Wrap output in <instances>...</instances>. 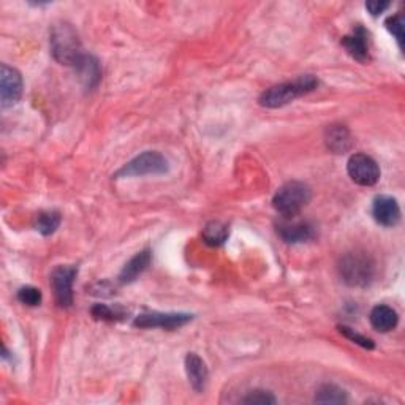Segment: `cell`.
Returning <instances> with one entry per match:
<instances>
[{"label": "cell", "mask_w": 405, "mask_h": 405, "mask_svg": "<svg viewBox=\"0 0 405 405\" xmlns=\"http://www.w3.org/2000/svg\"><path fill=\"white\" fill-rule=\"evenodd\" d=\"M49 45L54 59L62 65L75 67L84 56L78 32L67 23H59L51 29Z\"/></svg>", "instance_id": "6da1fadb"}, {"label": "cell", "mask_w": 405, "mask_h": 405, "mask_svg": "<svg viewBox=\"0 0 405 405\" xmlns=\"http://www.w3.org/2000/svg\"><path fill=\"white\" fill-rule=\"evenodd\" d=\"M317 86L318 79L315 76L302 75L298 79H294L293 83H282L266 89L258 101L265 108H280L288 105L294 98L304 96V93L315 91Z\"/></svg>", "instance_id": "7a4b0ae2"}, {"label": "cell", "mask_w": 405, "mask_h": 405, "mask_svg": "<svg viewBox=\"0 0 405 405\" xmlns=\"http://www.w3.org/2000/svg\"><path fill=\"white\" fill-rule=\"evenodd\" d=\"M310 197L312 193L306 184L292 180V183L282 185L274 195L272 206L284 219H294L307 206Z\"/></svg>", "instance_id": "3957f363"}, {"label": "cell", "mask_w": 405, "mask_h": 405, "mask_svg": "<svg viewBox=\"0 0 405 405\" xmlns=\"http://www.w3.org/2000/svg\"><path fill=\"white\" fill-rule=\"evenodd\" d=\"M339 272L350 287H366L374 279L375 263L364 252H350L341 258Z\"/></svg>", "instance_id": "277c9868"}, {"label": "cell", "mask_w": 405, "mask_h": 405, "mask_svg": "<svg viewBox=\"0 0 405 405\" xmlns=\"http://www.w3.org/2000/svg\"><path fill=\"white\" fill-rule=\"evenodd\" d=\"M168 171V160L157 150H146L144 154L135 157L125 166L118 171V176H146L163 175Z\"/></svg>", "instance_id": "5b68a950"}, {"label": "cell", "mask_w": 405, "mask_h": 405, "mask_svg": "<svg viewBox=\"0 0 405 405\" xmlns=\"http://www.w3.org/2000/svg\"><path fill=\"white\" fill-rule=\"evenodd\" d=\"M347 171H349V176L353 183H357L358 185L371 187L377 184L380 179V168L377 162L366 154L352 155L349 165H347Z\"/></svg>", "instance_id": "8992f818"}, {"label": "cell", "mask_w": 405, "mask_h": 405, "mask_svg": "<svg viewBox=\"0 0 405 405\" xmlns=\"http://www.w3.org/2000/svg\"><path fill=\"white\" fill-rule=\"evenodd\" d=\"M76 272L73 266H57L51 274V288L61 307H70L73 304V280Z\"/></svg>", "instance_id": "52a82bcc"}, {"label": "cell", "mask_w": 405, "mask_h": 405, "mask_svg": "<svg viewBox=\"0 0 405 405\" xmlns=\"http://www.w3.org/2000/svg\"><path fill=\"white\" fill-rule=\"evenodd\" d=\"M23 96V78L21 73L13 67L4 63L0 70V98L2 106H11Z\"/></svg>", "instance_id": "ba28073f"}, {"label": "cell", "mask_w": 405, "mask_h": 405, "mask_svg": "<svg viewBox=\"0 0 405 405\" xmlns=\"http://www.w3.org/2000/svg\"><path fill=\"white\" fill-rule=\"evenodd\" d=\"M192 320L189 314H162L150 312L136 317L135 327L138 328H162V329H176L184 327Z\"/></svg>", "instance_id": "9c48e42d"}, {"label": "cell", "mask_w": 405, "mask_h": 405, "mask_svg": "<svg viewBox=\"0 0 405 405\" xmlns=\"http://www.w3.org/2000/svg\"><path fill=\"white\" fill-rule=\"evenodd\" d=\"M372 215L377 223L383 227H394L401 220V207L397 201L388 195H380L374 200Z\"/></svg>", "instance_id": "30bf717a"}, {"label": "cell", "mask_w": 405, "mask_h": 405, "mask_svg": "<svg viewBox=\"0 0 405 405\" xmlns=\"http://www.w3.org/2000/svg\"><path fill=\"white\" fill-rule=\"evenodd\" d=\"M277 233L285 242L296 244L309 241L314 236V230L307 222L284 219L277 225Z\"/></svg>", "instance_id": "8fae6325"}, {"label": "cell", "mask_w": 405, "mask_h": 405, "mask_svg": "<svg viewBox=\"0 0 405 405\" xmlns=\"http://www.w3.org/2000/svg\"><path fill=\"white\" fill-rule=\"evenodd\" d=\"M185 371H187V377H189L192 388L197 393H201L202 389L206 388L207 377H209L205 361H202L197 353H189L185 358Z\"/></svg>", "instance_id": "7c38bea8"}, {"label": "cell", "mask_w": 405, "mask_h": 405, "mask_svg": "<svg viewBox=\"0 0 405 405\" xmlns=\"http://www.w3.org/2000/svg\"><path fill=\"white\" fill-rule=\"evenodd\" d=\"M75 70H76L79 79L83 81V84L89 89L96 88L101 78V68H100L98 61L96 59V57L88 56V54H84L81 59L78 61V63L75 65Z\"/></svg>", "instance_id": "4fadbf2b"}, {"label": "cell", "mask_w": 405, "mask_h": 405, "mask_svg": "<svg viewBox=\"0 0 405 405\" xmlns=\"http://www.w3.org/2000/svg\"><path fill=\"white\" fill-rule=\"evenodd\" d=\"M342 45L353 59L359 62L369 61V45H367V34L364 29L358 27L352 35H347L342 40Z\"/></svg>", "instance_id": "5bb4252c"}, {"label": "cell", "mask_w": 405, "mask_h": 405, "mask_svg": "<svg viewBox=\"0 0 405 405\" xmlns=\"http://www.w3.org/2000/svg\"><path fill=\"white\" fill-rule=\"evenodd\" d=\"M324 143L334 154H344L352 148V135L345 125H329L324 132Z\"/></svg>", "instance_id": "9a60e30c"}, {"label": "cell", "mask_w": 405, "mask_h": 405, "mask_svg": "<svg viewBox=\"0 0 405 405\" xmlns=\"http://www.w3.org/2000/svg\"><path fill=\"white\" fill-rule=\"evenodd\" d=\"M149 265H150L149 250H141L136 253L133 258H130V262L125 263L124 270L121 271V276H119L121 284H130V282L138 279L141 274L148 270Z\"/></svg>", "instance_id": "2e32d148"}, {"label": "cell", "mask_w": 405, "mask_h": 405, "mask_svg": "<svg viewBox=\"0 0 405 405\" xmlns=\"http://www.w3.org/2000/svg\"><path fill=\"white\" fill-rule=\"evenodd\" d=\"M369 318H371L372 328L380 332L393 331L397 327V322H399L396 310L388 306H375Z\"/></svg>", "instance_id": "e0dca14e"}, {"label": "cell", "mask_w": 405, "mask_h": 405, "mask_svg": "<svg viewBox=\"0 0 405 405\" xmlns=\"http://www.w3.org/2000/svg\"><path fill=\"white\" fill-rule=\"evenodd\" d=\"M228 227L222 222H209L202 228V240L207 245H212V247H219V245L225 242L228 240Z\"/></svg>", "instance_id": "ac0fdd59"}, {"label": "cell", "mask_w": 405, "mask_h": 405, "mask_svg": "<svg viewBox=\"0 0 405 405\" xmlns=\"http://www.w3.org/2000/svg\"><path fill=\"white\" fill-rule=\"evenodd\" d=\"M315 402L318 404H344L347 402V394L344 389L336 385H323L318 388Z\"/></svg>", "instance_id": "d6986e66"}, {"label": "cell", "mask_w": 405, "mask_h": 405, "mask_svg": "<svg viewBox=\"0 0 405 405\" xmlns=\"http://www.w3.org/2000/svg\"><path fill=\"white\" fill-rule=\"evenodd\" d=\"M59 225H61V215L56 211L40 212L37 217V222H35V227H37L40 233L45 236L53 235Z\"/></svg>", "instance_id": "ffe728a7"}, {"label": "cell", "mask_w": 405, "mask_h": 405, "mask_svg": "<svg viewBox=\"0 0 405 405\" xmlns=\"http://www.w3.org/2000/svg\"><path fill=\"white\" fill-rule=\"evenodd\" d=\"M386 29L394 35L397 45H399V48L402 49L404 46V16L402 14L397 13L394 14V16L388 18Z\"/></svg>", "instance_id": "44dd1931"}, {"label": "cell", "mask_w": 405, "mask_h": 405, "mask_svg": "<svg viewBox=\"0 0 405 405\" xmlns=\"http://www.w3.org/2000/svg\"><path fill=\"white\" fill-rule=\"evenodd\" d=\"M18 299L26 306H39L41 302V292L35 287H23L18 292Z\"/></svg>", "instance_id": "7402d4cb"}, {"label": "cell", "mask_w": 405, "mask_h": 405, "mask_svg": "<svg viewBox=\"0 0 405 405\" xmlns=\"http://www.w3.org/2000/svg\"><path fill=\"white\" fill-rule=\"evenodd\" d=\"M339 331H341V334H344L347 339H350L352 342L363 347V349H369V350L374 349V342L371 341V339L363 336V334H359V332H357L354 329H352L349 327H339Z\"/></svg>", "instance_id": "603a6c76"}, {"label": "cell", "mask_w": 405, "mask_h": 405, "mask_svg": "<svg viewBox=\"0 0 405 405\" xmlns=\"http://www.w3.org/2000/svg\"><path fill=\"white\" fill-rule=\"evenodd\" d=\"M244 404H276V397L271 393L263 391V389H257V391H252L242 399Z\"/></svg>", "instance_id": "cb8c5ba5"}, {"label": "cell", "mask_w": 405, "mask_h": 405, "mask_svg": "<svg viewBox=\"0 0 405 405\" xmlns=\"http://www.w3.org/2000/svg\"><path fill=\"white\" fill-rule=\"evenodd\" d=\"M92 315L98 318V320H114L116 318V312H113L110 307H106L105 304H97V306L92 309Z\"/></svg>", "instance_id": "d4e9b609"}, {"label": "cell", "mask_w": 405, "mask_h": 405, "mask_svg": "<svg viewBox=\"0 0 405 405\" xmlns=\"http://www.w3.org/2000/svg\"><path fill=\"white\" fill-rule=\"evenodd\" d=\"M389 6V2H380V0H372V2L366 4V9L371 11L372 16H377V14L383 13Z\"/></svg>", "instance_id": "484cf974"}]
</instances>
